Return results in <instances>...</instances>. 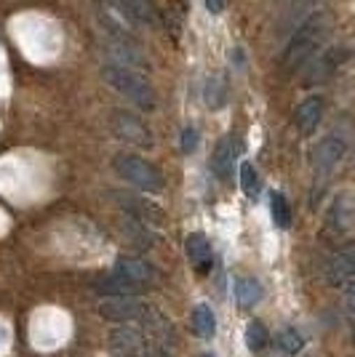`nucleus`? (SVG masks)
<instances>
[{"mask_svg": "<svg viewBox=\"0 0 355 357\" xmlns=\"http://www.w3.org/2000/svg\"><path fill=\"white\" fill-rule=\"evenodd\" d=\"M203 3H206V8L211 14H219L224 8V0H203Z\"/></svg>", "mask_w": 355, "mask_h": 357, "instance_id": "nucleus-22", "label": "nucleus"}, {"mask_svg": "<svg viewBox=\"0 0 355 357\" xmlns=\"http://www.w3.org/2000/svg\"><path fill=\"white\" fill-rule=\"evenodd\" d=\"M152 280H155V267L150 261L136 256H120L113 267V275L99 280V291L110 296H131L136 288L150 285Z\"/></svg>", "mask_w": 355, "mask_h": 357, "instance_id": "nucleus-2", "label": "nucleus"}, {"mask_svg": "<svg viewBox=\"0 0 355 357\" xmlns=\"http://www.w3.org/2000/svg\"><path fill=\"white\" fill-rule=\"evenodd\" d=\"M302 347H305V342H302V336L296 333L294 328H286L281 333V349L286 355H296Z\"/></svg>", "mask_w": 355, "mask_h": 357, "instance_id": "nucleus-20", "label": "nucleus"}, {"mask_svg": "<svg viewBox=\"0 0 355 357\" xmlns=\"http://www.w3.org/2000/svg\"><path fill=\"white\" fill-rule=\"evenodd\" d=\"M195 147H198V131L195 128H184L182 131V149L184 152H193Z\"/></svg>", "mask_w": 355, "mask_h": 357, "instance_id": "nucleus-21", "label": "nucleus"}, {"mask_svg": "<svg viewBox=\"0 0 355 357\" xmlns=\"http://www.w3.org/2000/svg\"><path fill=\"white\" fill-rule=\"evenodd\" d=\"M118 200L133 213V222H139V224H147V222L150 224H161V211L155 208V206H150V203H142V200H136V197H129V195H120Z\"/></svg>", "mask_w": 355, "mask_h": 357, "instance_id": "nucleus-12", "label": "nucleus"}, {"mask_svg": "<svg viewBox=\"0 0 355 357\" xmlns=\"http://www.w3.org/2000/svg\"><path fill=\"white\" fill-rule=\"evenodd\" d=\"M238 155H240V144H238L236 136H224V139H219V144H217V149H214V160H211L214 171H217V176L230 178L233 168H236Z\"/></svg>", "mask_w": 355, "mask_h": 357, "instance_id": "nucleus-11", "label": "nucleus"}, {"mask_svg": "<svg viewBox=\"0 0 355 357\" xmlns=\"http://www.w3.org/2000/svg\"><path fill=\"white\" fill-rule=\"evenodd\" d=\"M203 99H206L211 107H222L224 99H227V86H224L222 80L211 77L206 83V89H203Z\"/></svg>", "mask_w": 355, "mask_h": 357, "instance_id": "nucleus-19", "label": "nucleus"}, {"mask_svg": "<svg viewBox=\"0 0 355 357\" xmlns=\"http://www.w3.org/2000/svg\"><path fill=\"white\" fill-rule=\"evenodd\" d=\"M267 344V328L265 323H259V320H252L249 326H246V347L252 349V352H262Z\"/></svg>", "mask_w": 355, "mask_h": 357, "instance_id": "nucleus-17", "label": "nucleus"}, {"mask_svg": "<svg viewBox=\"0 0 355 357\" xmlns=\"http://www.w3.org/2000/svg\"><path fill=\"white\" fill-rule=\"evenodd\" d=\"M145 310H147V304L136 296H110V298H104V301H99V312H102V317L120 320V323L142 317Z\"/></svg>", "mask_w": 355, "mask_h": 357, "instance_id": "nucleus-7", "label": "nucleus"}, {"mask_svg": "<svg viewBox=\"0 0 355 357\" xmlns=\"http://www.w3.org/2000/svg\"><path fill=\"white\" fill-rule=\"evenodd\" d=\"M236 298L243 310H252L254 304L262 298V285H259V280H256V278H238Z\"/></svg>", "mask_w": 355, "mask_h": 357, "instance_id": "nucleus-13", "label": "nucleus"}, {"mask_svg": "<svg viewBox=\"0 0 355 357\" xmlns=\"http://www.w3.org/2000/svg\"><path fill=\"white\" fill-rule=\"evenodd\" d=\"M328 224H334L340 232H345L350 227V206H347V197H337L331 213H328Z\"/></svg>", "mask_w": 355, "mask_h": 357, "instance_id": "nucleus-18", "label": "nucleus"}, {"mask_svg": "<svg viewBox=\"0 0 355 357\" xmlns=\"http://www.w3.org/2000/svg\"><path fill=\"white\" fill-rule=\"evenodd\" d=\"M184 251H187V259L198 275H206L211 272V264H214V251H211V243H208L206 235L201 232H193L184 240Z\"/></svg>", "mask_w": 355, "mask_h": 357, "instance_id": "nucleus-9", "label": "nucleus"}, {"mask_svg": "<svg viewBox=\"0 0 355 357\" xmlns=\"http://www.w3.org/2000/svg\"><path fill=\"white\" fill-rule=\"evenodd\" d=\"M113 131L118 139L131 142L136 147H152V131L147 128V123H142L129 112H115L113 115Z\"/></svg>", "mask_w": 355, "mask_h": 357, "instance_id": "nucleus-6", "label": "nucleus"}, {"mask_svg": "<svg viewBox=\"0 0 355 357\" xmlns=\"http://www.w3.org/2000/svg\"><path fill=\"white\" fill-rule=\"evenodd\" d=\"M193 328L198 336L203 339H211L217 333V317H214V310L208 304H198L193 312Z\"/></svg>", "mask_w": 355, "mask_h": 357, "instance_id": "nucleus-14", "label": "nucleus"}, {"mask_svg": "<svg viewBox=\"0 0 355 357\" xmlns=\"http://www.w3.org/2000/svg\"><path fill=\"white\" fill-rule=\"evenodd\" d=\"M353 278H355V256L353 248H342L334 253L331 264H328V283L342 288L347 296L353 294Z\"/></svg>", "mask_w": 355, "mask_h": 357, "instance_id": "nucleus-8", "label": "nucleus"}, {"mask_svg": "<svg viewBox=\"0 0 355 357\" xmlns=\"http://www.w3.org/2000/svg\"><path fill=\"white\" fill-rule=\"evenodd\" d=\"M203 357H214V355H211V352H206V355H203Z\"/></svg>", "mask_w": 355, "mask_h": 357, "instance_id": "nucleus-23", "label": "nucleus"}, {"mask_svg": "<svg viewBox=\"0 0 355 357\" xmlns=\"http://www.w3.org/2000/svg\"><path fill=\"white\" fill-rule=\"evenodd\" d=\"M102 77L110 89L120 93L123 99H129L133 107L139 109H155V89L147 80L145 73H136V70H126V67H118V64H104L102 67Z\"/></svg>", "mask_w": 355, "mask_h": 357, "instance_id": "nucleus-1", "label": "nucleus"}, {"mask_svg": "<svg viewBox=\"0 0 355 357\" xmlns=\"http://www.w3.org/2000/svg\"><path fill=\"white\" fill-rule=\"evenodd\" d=\"M321 118H324V99H321V96H307L302 105L296 107V112H294L296 128L305 136L315 134V128L321 126Z\"/></svg>", "mask_w": 355, "mask_h": 357, "instance_id": "nucleus-10", "label": "nucleus"}, {"mask_svg": "<svg viewBox=\"0 0 355 357\" xmlns=\"http://www.w3.org/2000/svg\"><path fill=\"white\" fill-rule=\"evenodd\" d=\"M347 155V142L342 136H324L315 149H312V163L321 174H331L337 165L342 163V158Z\"/></svg>", "mask_w": 355, "mask_h": 357, "instance_id": "nucleus-5", "label": "nucleus"}, {"mask_svg": "<svg viewBox=\"0 0 355 357\" xmlns=\"http://www.w3.org/2000/svg\"><path fill=\"white\" fill-rule=\"evenodd\" d=\"M240 190L249 197H259V192H262V178H259V174H256V168L252 163L240 165Z\"/></svg>", "mask_w": 355, "mask_h": 357, "instance_id": "nucleus-16", "label": "nucleus"}, {"mask_svg": "<svg viewBox=\"0 0 355 357\" xmlns=\"http://www.w3.org/2000/svg\"><path fill=\"white\" fill-rule=\"evenodd\" d=\"M270 213H273V222L281 229H286L291 224V208H289V200L281 192H270Z\"/></svg>", "mask_w": 355, "mask_h": 357, "instance_id": "nucleus-15", "label": "nucleus"}, {"mask_svg": "<svg viewBox=\"0 0 355 357\" xmlns=\"http://www.w3.org/2000/svg\"><path fill=\"white\" fill-rule=\"evenodd\" d=\"M113 165H115V171L120 176L126 178L129 184H133L136 190H142V192H161L166 187L161 171L150 160L139 158V155H118L113 160Z\"/></svg>", "mask_w": 355, "mask_h": 357, "instance_id": "nucleus-4", "label": "nucleus"}, {"mask_svg": "<svg viewBox=\"0 0 355 357\" xmlns=\"http://www.w3.org/2000/svg\"><path fill=\"white\" fill-rule=\"evenodd\" d=\"M321 22L318 19H310V22H305L299 30L291 35V40L286 43V51H283L281 56V67L286 73H296L302 64H307V61L315 56V51H318V45H321Z\"/></svg>", "mask_w": 355, "mask_h": 357, "instance_id": "nucleus-3", "label": "nucleus"}]
</instances>
